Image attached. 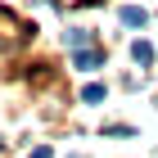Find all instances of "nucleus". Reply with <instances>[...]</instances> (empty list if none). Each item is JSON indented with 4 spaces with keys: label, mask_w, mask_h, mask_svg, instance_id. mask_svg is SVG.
<instances>
[{
    "label": "nucleus",
    "mask_w": 158,
    "mask_h": 158,
    "mask_svg": "<svg viewBox=\"0 0 158 158\" xmlns=\"http://www.w3.org/2000/svg\"><path fill=\"white\" fill-rule=\"evenodd\" d=\"M122 23H127V27H145V9L127 5V9H122Z\"/></svg>",
    "instance_id": "nucleus-3"
},
{
    "label": "nucleus",
    "mask_w": 158,
    "mask_h": 158,
    "mask_svg": "<svg viewBox=\"0 0 158 158\" xmlns=\"http://www.w3.org/2000/svg\"><path fill=\"white\" fill-rule=\"evenodd\" d=\"M32 158H50V145H36V149H32Z\"/></svg>",
    "instance_id": "nucleus-5"
},
{
    "label": "nucleus",
    "mask_w": 158,
    "mask_h": 158,
    "mask_svg": "<svg viewBox=\"0 0 158 158\" xmlns=\"http://www.w3.org/2000/svg\"><path fill=\"white\" fill-rule=\"evenodd\" d=\"M77 68H81V73H95V68H99V50H95V45L77 50Z\"/></svg>",
    "instance_id": "nucleus-1"
},
{
    "label": "nucleus",
    "mask_w": 158,
    "mask_h": 158,
    "mask_svg": "<svg viewBox=\"0 0 158 158\" xmlns=\"http://www.w3.org/2000/svg\"><path fill=\"white\" fill-rule=\"evenodd\" d=\"M68 5H73V0H68Z\"/></svg>",
    "instance_id": "nucleus-6"
},
{
    "label": "nucleus",
    "mask_w": 158,
    "mask_h": 158,
    "mask_svg": "<svg viewBox=\"0 0 158 158\" xmlns=\"http://www.w3.org/2000/svg\"><path fill=\"white\" fill-rule=\"evenodd\" d=\"M131 59L135 63H154V45H149V41H135V45H131Z\"/></svg>",
    "instance_id": "nucleus-2"
},
{
    "label": "nucleus",
    "mask_w": 158,
    "mask_h": 158,
    "mask_svg": "<svg viewBox=\"0 0 158 158\" xmlns=\"http://www.w3.org/2000/svg\"><path fill=\"white\" fill-rule=\"evenodd\" d=\"M104 99V86H86V104H99Z\"/></svg>",
    "instance_id": "nucleus-4"
}]
</instances>
